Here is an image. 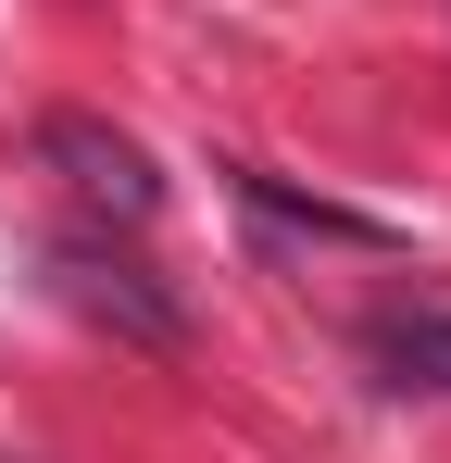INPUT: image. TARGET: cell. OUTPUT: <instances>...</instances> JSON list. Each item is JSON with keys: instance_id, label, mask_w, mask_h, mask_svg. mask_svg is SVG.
Wrapping results in <instances>:
<instances>
[{"instance_id": "obj_2", "label": "cell", "mask_w": 451, "mask_h": 463, "mask_svg": "<svg viewBox=\"0 0 451 463\" xmlns=\"http://www.w3.org/2000/svg\"><path fill=\"white\" fill-rule=\"evenodd\" d=\"M51 288H63L88 326L139 338V351H176V338H188V313L150 288V263H139V250H113V226H75L63 250H51Z\"/></svg>"}, {"instance_id": "obj_1", "label": "cell", "mask_w": 451, "mask_h": 463, "mask_svg": "<svg viewBox=\"0 0 451 463\" xmlns=\"http://www.w3.org/2000/svg\"><path fill=\"white\" fill-rule=\"evenodd\" d=\"M38 163L63 175L75 226H113V238H139L150 213H163V175H150V151L126 138V126H101V113H51V126H38Z\"/></svg>"}, {"instance_id": "obj_3", "label": "cell", "mask_w": 451, "mask_h": 463, "mask_svg": "<svg viewBox=\"0 0 451 463\" xmlns=\"http://www.w3.org/2000/svg\"><path fill=\"white\" fill-rule=\"evenodd\" d=\"M376 364H389V388H451V313H389Z\"/></svg>"}]
</instances>
